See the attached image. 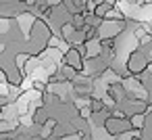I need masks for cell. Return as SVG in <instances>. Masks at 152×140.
<instances>
[{
  "mask_svg": "<svg viewBox=\"0 0 152 140\" xmlns=\"http://www.w3.org/2000/svg\"><path fill=\"white\" fill-rule=\"evenodd\" d=\"M106 134L108 136H123V134H129V132H135L133 130V123L129 117H110L104 125Z\"/></svg>",
  "mask_w": 152,
  "mask_h": 140,
  "instance_id": "cell-1",
  "label": "cell"
},
{
  "mask_svg": "<svg viewBox=\"0 0 152 140\" xmlns=\"http://www.w3.org/2000/svg\"><path fill=\"white\" fill-rule=\"evenodd\" d=\"M79 140H94V138H92V134L88 132V134H79Z\"/></svg>",
  "mask_w": 152,
  "mask_h": 140,
  "instance_id": "cell-5",
  "label": "cell"
},
{
  "mask_svg": "<svg viewBox=\"0 0 152 140\" xmlns=\"http://www.w3.org/2000/svg\"><path fill=\"white\" fill-rule=\"evenodd\" d=\"M71 125L75 127V132L77 134H88L90 132V119H86V117H75L73 121H71Z\"/></svg>",
  "mask_w": 152,
  "mask_h": 140,
  "instance_id": "cell-4",
  "label": "cell"
},
{
  "mask_svg": "<svg viewBox=\"0 0 152 140\" xmlns=\"http://www.w3.org/2000/svg\"><path fill=\"white\" fill-rule=\"evenodd\" d=\"M58 75L63 77V82H71V84H73V82H75V80L79 77V73H77V71H75L73 67L65 65V63H63V65L58 67Z\"/></svg>",
  "mask_w": 152,
  "mask_h": 140,
  "instance_id": "cell-3",
  "label": "cell"
},
{
  "mask_svg": "<svg viewBox=\"0 0 152 140\" xmlns=\"http://www.w3.org/2000/svg\"><path fill=\"white\" fill-rule=\"evenodd\" d=\"M65 65H69V67H73L77 73H81V71H83V67H86L81 50H79V48H75V46H69V48H67V52H65Z\"/></svg>",
  "mask_w": 152,
  "mask_h": 140,
  "instance_id": "cell-2",
  "label": "cell"
}]
</instances>
